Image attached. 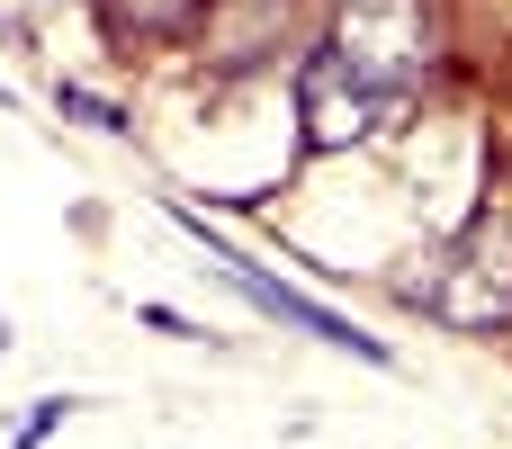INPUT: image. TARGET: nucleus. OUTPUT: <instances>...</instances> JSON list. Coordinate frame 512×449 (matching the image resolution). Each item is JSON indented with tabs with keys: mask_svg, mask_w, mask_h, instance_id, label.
Masks as SVG:
<instances>
[{
	"mask_svg": "<svg viewBox=\"0 0 512 449\" xmlns=\"http://www.w3.org/2000/svg\"><path fill=\"white\" fill-rule=\"evenodd\" d=\"M324 45H333L369 90H387V99H414V90H423V72L441 63L432 0H342Z\"/></svg>",
	"mask_w": 512,
	"mask_h": 449,
	"instance_id": "nucleus-2",
	"label": "nucleus"
},
{
	"mask_svg": "<svg viewBox=\"0 0 512 449\" xmlns=\"http://www.w3.org/2000/svg\"><path fill=\"white\" fill-rule=\"evenodd\" d=\"M63 108H72V117H90L99 135H126V117H117L108 99H90V90H63Z\"/></svg>",
	"mask_w": 512,
	"mask_h": 449,
	"instance_id": "nucleus-6",
	"label": "nucleus"
},
{
	"mask_svg": "<svg viewBox=\"0 0 512 449\" xmlns=\"http://www.w3.org/2000/svg\"><path fill=\"white\" fill-rule=\"evenodd\" d=\"M405 99H387V90H369L333 45H315L306 54V72H297V117H306V144L315 153H342V144H369L387 117H396Z\"/></svg>",
	"mask_w": 512,
	"mask_h": 449,
	"instance_id": "nucleus-3",
	"label": "nucleus"
},
{
	"mask_svg": "<svg viewBox=\"0 0 512 449\" xmlns=\"http://www.w3.org/2000/svg\"><path fill=\"white\" fill-rule=\"evenodd\" d=\"M117 9H126V27H135V36H180L207 0H117Z\"/></svg>",
	"mask_w": 512,
	"mask_h": 449,
	"instance_id": "nucleus-5",
	"label": "nucleus"
},
{
	"mask_svg": "<svg viewBox=\"0 0 512 449\" xmlns=\"http://www.w3.org/2000/svg\"><path fill=\"white\" fill-rule=\"evenodd\" d=\"M423 306H432V324H450L468 342L512 333V189L468 216V234L450 243V261H441V279H432Z\"/></svg>",
	"mask_w": 512,
	"mask_h": 449,
	"instance_id": "nucleus-1",
	"label": "nucleus"
},
{
	"mask_svg": "<svg viewBox=\"0 0 512 449\" xmlns=\"http://www.w3.org/2000/svg\"><path fill=\"white\" fill-rule=\"evenodd\" d=\"M207 252L225 261V279H234V288H243V297H252L261 315H279V324H297V333H315V342H333V351H360V360H378V369H387V342H369V333H360L351 315H333V306H315V297L279 288L270 270H252V261H243V252H225V243H207Z\"/></svg>",
	"mask_w": 512,
	"mask_h": 449,
	"instance_id": "nucleus-4",
	"label": "nucleus"
}]
</instances>
